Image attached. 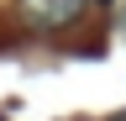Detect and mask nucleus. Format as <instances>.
Masks as SVG:
<instances>
[{
    "mask_svg": "<svg viewBox=\"0 0 126 121\" xmlns=\"http://www.w3.org/2000/svg\"><path fill=\"white\" fill-rule=\"evenodd\" d=\"M89 0H21V21L37 26V32H58V26H74L84 16Z\"/></svg>",
    "mask_w": 126,
    "mask_h": 121,
    "instance_id": "f257e3e1",
    "label": "nucleus"
}]
</instances>
